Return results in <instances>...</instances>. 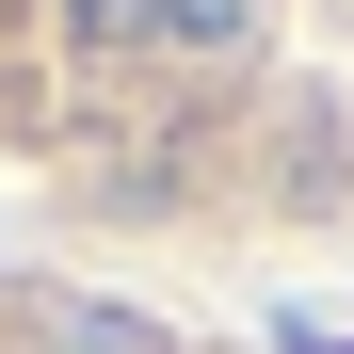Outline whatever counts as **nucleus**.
<instances>
[{"instance_id": "f257e3e1", "label": "nucleus", "mask_w": 354, "mask_h": 354, "mask_svg": "<svg viewBox=\"0 0 354 354\" xmlns=\"http://www.w3.org/2000/svg\"><path fill=\"white\" fill-rule=\"evenodd\" d=\"M258 0H81V48H242Z\"/></svg>"}, {"instance_id": "f03ea898", "label": "nucleus", "mask_w": 354, "mask_h": 354, "mask_svg": "<svg viewBox=\"0 0 354 354\" xmlns=\"http://www.w3.org/2000/svg\"><path fill=\"white\" fill-rule=\"evenodd\" d=\"M48 354H161L129 306H48Z\"/></svg>"}]
</instances>
